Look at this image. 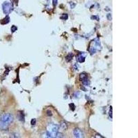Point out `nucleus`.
<instances>
[{
  "label": "nucleus",
  "instance_id": "20",
  "mask_svg": "<svg viewBox=\"0 0 138 138\" xmlns=\"http://www.w3.org/2000/svg\"><path fill=\"white\" fill-rule=\"evenodd\" d=\"M91 18H92V19H95L96 20H99V19H99V17H98L97 16H93Z\"/></svg>",
  "mask_w": 138,
  "mask_h": 138
},
{
  "label": "nucleus",
  "instance_id": "11",
  "mask_svg": "<svg viewBox=\"0 0 138 138\" xmlns=\"http://www.w3.org/2000/svg\"><path fill=\"white\" fill-rule=\"evenodd\" d=\"M2 21H4V22H2L1 23L2 24H8L10 22V17L8 16H6Z\"/></svg>",
  "mask_w": 138,
  "mask_h": 138
},
{
  "label": "nucleus",
  "instance_id": "19",
  "mask_svg": "<svg viewBox=\"0 0 138 138\" xmlns=\"http://www.w3.org/2000/svg\"><path fill=\"white\" fill-rule=\"evenodd\" d=\"M52 112L48 110V111H47V115H48V116H52Z\"/></svg>",
  "mask_w": 138,
  "mask_h": 138
},
{
  "label": "nucleus",
  "instance_id": "8",
  "mask_svg": "<svg viewBox=\"0 0 138 138\" xmlns=\"http://www.w3.org/2000/svg\"><path fill=\"white\" fill-rule=\"evenodd\" d=\"M68 128V124L65 122H62L60 124V127L59 129L62 130V131H66Z\"/></svg>",
  "mask_w": 138,
  "mask_h": 138
},
{
  "label": "nucleus",
  "instance_id": "15",
  "mask_svg": "<svg viewBox=\"0 0 138 138\" xmlns=\"http://www.w3.org/2000/svg\"><path fill=\"white\" fill-rule=\"evenodd\" d=\"M70 4V6H71V8H74L75 7V6H76V4L74 3V2H70L69 3Z\"/></svg>",
  "mask_w": 138,
  "mask_h": 138
},
{
  "label": "nucleus",
  "instance_id": "6",
  "mask_svg": "<svg viewBox=\"0 0 138 138\" xmlns=\"http://www.w3.org/2000/svg\"><path fill=\"white\" fill-rule=\"evenodd\" d=\"M85 57H86V55L85 54L83 55V53L81 52L77 56V61L79 63H83L85 61Z\"/></svg>",
  "mask_w": 138,
  "mask_h": 138
},
{
  "label": "nucleus",
  "instance_id": "12",
  "mask_svg": "<svg viewBox=\"0 0 138 138\" xmlns=\"http://www.w3.org/2000/svg\"><path fill=\"white\" fill-rule=\"evenodd\" d=\"M68 15L67 13H63L62 15L60 17L61 19H63V20H66L68 19Z\"/></svg>",
  "mask_w": 138,
  "mask_h": 138
},
{
  "label": "nucleus",
  "instance_id": "5",
  "mask_svg": "<svg viewBox=\"0 0 138 138\" xmlns=\"http://www.w3.org/2000/svg\"><path fill=\"white\" fill-rule=\"evenodd\" d=\"M73 134L74 136L77 138H82L84 137L83 135V133L82 132V131L79 128H75L73 131Z\"/></svg>",
  "mask_w": 138,
  "mask_h": 138
},
{
  "label": "nucleus",
  "instance_id": "14",
  "mask_svg": "<svg viewBox=\"0 0 138 138\" xmlns=\"http://www.w3.org/2000/svg\"><path fill=\"white\" fill-rule=\"evenodd\" d=\"M11 30L12 33H14V32H15V31L17 30V27L15 25L12 26H11Z\"/></svg>",
  "mask_w": 138,
  "mask_h": 138
},
{
  "label": "nucleus",
  "instance_id": "17",
  "mask_svg": "<svg viewBox=\"0 0 138 138\" xmlns=\"http://www.w3.org/2000/svg\"><path fill=\"white\" fill-rule=\"evenodd\" d=\"M35 124H36V119H33L31 120V124L32 125H35Z\"/></svg>",
  "mask_w": 138,
  "mask_h": 138
},
{
  "label": "nucleus",
  "instance_id": "13",
  "mask_svg": "<svg viewBox=\"0 0 138 138\" xmlns=\"http://www.w3.org/2000/svg\"><path fill=\"white\" fill-rule=\"evenodd\" d=\"M82 83H83V84H84L85 86H88L90 85V82H89L88 79H86V80H84V81H83V82H82Z\"/></svg>",
  "mask_w": 138,
  "mask_h": 138
},
{
  "label": "nucleus",
  "instance_id": "1",
  "mask_svg": "<svg viewBox=\"0 0 138 138\" xmlns=\"http://www.w3.org/2000/svg\"><path fill=\"white\" fill-rule=\"evenodd\" d=\"M59 132V126L57 124L50 123L47 126L46 135L47 138H56L57 133Z\"/></svg>",
  "mask_w": 138,
  "mask_h": 138
},
{
  "label": "nucleus",
  "instance_id": "4",
  "mask_svg": "<svg viewBox=\"0 0 138 138\" xmlns=\"http://www.w3.org/2000/svg\"><path fill=\"white\" fill-rule=\"evenodd\" d=\"M93 42H94V45H93V46L90 48V52H91L92 55L94 54V53H95V52H96L97 50H100L101 47L100 41L99 40V39H95L93 41Z\"/></svg>",
  "mask_w": 138,
  "mask_h": 138
},
{
  "label": "nucleus",
  "instance_id": "7",
  "mask_svg": "<svg viewBox=\"0 0 138 138\" xmlns=\"http://www.w3.org/2000/svg\"><path fill=\"white\" fill-rule=\"evenodd\" d=\"M9 126V124L0 121V129L2 131H7Z\"/></svg>",
  "mask_w": 138,
  "mask_h": 138
},
{
  "label": "nucleus",
  "instance_id": "10",
  "mask_svg": "<svg viewBox=\"0 0 138 138\" xmlns=\"http://www.w3.org/2000/svg\"><path fill=\"white\" fill-rule=\"evenodd\" d=\"M73 57V53H71V52L68 53V54L66 55V61L67 62H69L70 61L72 60Z\"/></svg>",
  "mask_w": 138,
  "mask_h": 138
},
{
  "label": "nucleus",
  "instance_id": "18",
  "mask_svg": "<svg viewBox=\"0 0 138 138\" xmlns=\"http://www.w3.org/2000/svg\"><path fill=\"white\" fill-rule=\"evenodd\" d=\"M52 4L54 6H56L57 4V0H52Z\"/></svg>",
  "mask_w": 138,
  "mask_h": 138
},
{
  "label": "nucleus",
  "instance_id": "3",
  "mask_svg": "<svg viewBox=\"0 0 138 138\" xmlns=\"http://www.w3.org/2000/svg\"><path fill=\"white\" fill-rule=\"evenodd\" d=\"M2 8H3V12L6 15H8L13 10V6L8 1H5L2 4Z\"/></svg>",
  "mask_w": 138,
  "mask_h": 138
},
{
  "label": "nucleus",
  "instance_id": "16",
  "mask_svg": "<svg viewBox=\"0 0 138 138\" xmlns=\"http://www.w3.org/2000/svg\"><path fill=\"white\" fill-rule=\"evenodd\" d=\"M106 17H107V19H108L109 21H111V19H112V16H111V14H110V13L107 14V15H106Z\"/></svg>",
  "mask_w": 138,
  "mask_h": 138
},
{
  "label": "nucleus",
  "instance_id": "9",
  "mask_svg": "<svg viewBox=\"0 0 138 138\" xmlns=\"http://www.w3.org/2000/svg\"><path fill=\"white\" fill-rule=\"evenodd\" d=\"M79 79H80V80H81L82 82H83V81H84V80L88 79V75H87L86 73H81L80 75H79Z\"/></svg>",
  "mask_w": 138,
  "mask_h": 138
},
{
  "label": "nucleus",
  "instance_id": "2",
  "mask_svg": "<svg viewBox=\"0 0 138 138\" xmlns=\"http://www.w3.org/2000/svg\"><path fill=\"white\" fill-rule=\"evenodd\" d=\"M0 121L11 124L14 121V117L12 114L11 113H4L0 117Z\"/></svg>",
  "mask_w": 138,
  "mask_h": 138
}]
</instances>
